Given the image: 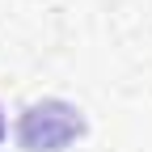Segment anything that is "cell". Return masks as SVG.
<instances>
[{"label": "cell", "instance_id": "cell-1", "mask_svg": "<svg viewBox=\"0 0 152 152\" xmlns=\"http://www.w3.org/2000/svg\"><path fill=\"white\" fill-rule=\"evenodd\" d=\"M85 135H89V118L68 97H38L17 114V148L21 152H68Z\"/></svg>", "mask_w": 152, "mask_h": 152}, {"label": "cell", "instance_id": "cell-2", "mask_svg": "<svg viewBox=\"0 0 152 152\" xmlns=\"http://www.w3.org/2000/svg\"><path fill=\"white\" fill-rule=\"evenodd\" d=\"M4 135H9V123H4V110H0V144H4Z\"/></svg>", "mask_w": 152, "mask_h": 152}]
</instances>
